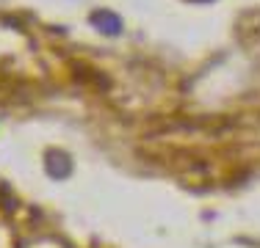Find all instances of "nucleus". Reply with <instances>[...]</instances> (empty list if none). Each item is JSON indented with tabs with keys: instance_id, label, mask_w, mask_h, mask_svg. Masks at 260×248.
I'll list each match as a JSON object with an SVG mask.
<instances>
[{
	"instance_id": "f257e3e1",
	"label": "nucleus",
	"mask_w": 260,
	"mask_h": 248,
	"mask_svg": "<svg viewBox=\"0 0 260 248\" xmlns=\"http://www.w3.org/2000/svg\"><path fill=\"white\" fill-rule=\"evenodd\" d=\"M94 22L100 25L103 30H108V33H119V28H122L119 17L108 14V11H103V14H97V17H94Z\"/></svg>"
}]
</instances>
